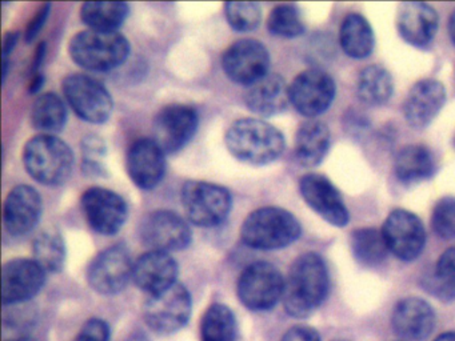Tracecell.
Segmentation results:
<instances>
[{"label": "cell", "mask_w": 455, "mask_h": 341, "mask_svg": "<svg viewBox=\"0 0 455 341\" xmlns=\"http://www.w3.org/2000/svg\"><path fill=\"white\" fill-rule=\"evenodd\" d=\"M329 288V271L322 256L303 253L292 263L284 280V309L290 316L308 317L326 300Z\"/></svg>", "instance_id": "cell-1"}, {"label": "cell", "mask_w": 455, "mask_h": 341, "mask_svg": "<svg viewBox=\"0 0 455 341\" xmlns=\"http://www.w3.org/2000/svg\"><path fill=\"white\" fill-rule=\"evenodd\" d=\"M228 152L239 162L267 165L283 154V133L260 119H239L228 127L225 138Z\"/></svg>", "instance_id": "cell-2"}, {"label": "cell", "mask_w": 455, "mask_h": 341, "mask_svg": "<svg viewBox=\"0 0 455 341\" xmlns=\"http://www.w3.org/2000/svg\"><path fill=\"white\" fill-rule=\"evenodd\" d=\"M302 234L299 220L279 207H262L244 218L241 239L252 250H273L289 247Z\"/></svg>", "instance_id": "cell-3"}, {"label": "cell", "mask_w": 455, "mask_h": 341, "mask_svg": "<svg viewBox=\"0 0 455 341\" xmlns=\"http://www.w3.org/2000/svg\"><path fill=\"white\" fill-rule=\"evenodd\" d=\"M23 164L28 175L44 186H62L74 170L70 146L55 135L39 133L26 143Z\"/></svg>", "instance_id": "cell-4"}, {"label": "cell", "mask_w": 455, "mask_h": 341, "mask_svg": "<svg viewBox=\"0 0 455 341\" xmlns=\"http://www.w3.org/2000/svg\"><path fill=\"white\" fill-rule=\"evenodd\" d=\"M68 53L74 63L89 71L116 68L130 55V42L119 32L84 29L71 37Z\"/></svg>", "instance_id": "cell-5"}, {"label": "cell", "mask_w": 455, "mask_h": 341, "mask_svg": "<svg viewBox=\"0 0 455 341\" xmlns=\"http://www.w3.org/2000/svg\"><path fill=\"white\" fill-rule=\"evenodd\" d=\"M180 200L188 221L204 228L220 226L233 207L230 191L209 181H188L180 191Z\"/></svg>", "instance_id": "cell-6"}, {"label": "cell", "mask_w": 455, "mask_h": 341, "mask_svg": "<svg viewBox=\"0 0 455 341\" xmlns=\"http://www.w3.org/2000/svg\"><path fill=\"white\" fill-rule=\"evenodd\" d=\"M284 279L275 266L257 261L243 269L236 284L239 300L250 311H268L283 296Z\"/></svg>", "instance_id": "cell-7"}, {"label": "cell", "mask_w": 455, "mask_h": 341, "mask_svg": "<svg viewBox=\"0 0 455 341\" xmlns=\"http://www.w3.org/2000/svg\"><path fill=\"white\" fill-rule=\"evenodd\" d=\"M68 106L84 122L102 124L113 114L114 101L108 88L89 75H68L62 83Z\"/></svg>", "instance_id": "cell-8"}, {"label": "cell", "mask_w": 455, "mask_h": 341, "mask_svg": "<svg viewBox=\"0 0 455 341\" xmlns=\"http://www.w3.org/2000/svg\"><path fill=\"white\" fill-rule=\"evenodd\" d=\"M193 301L185 285L175 282L161 292L148 295L143 314L151 329L162 335L177 332L188 324Z\"/></svg>", "instance_id": "cell-9"}, {"label": "cell", "mask_w": 455, "mask_h": 341, "mask_svg": "<svg viewBox=\"0 0 455 341\" xmlns=\"http://www.w3.org/2000/svg\"><path fill=\"white\" fill-rule=\"evenodd\" d=\"M199 115L188 104H170L156 115L153 125V140L164 154H177L185 148L198 131Z\"/></svg>", "instance_id": "cell-10"}, {"label": "cell", "mask_w": 455, "mask_h": 341, "mask_svg": "<svg viewBox=\"0 0 455 341\" xmlns=\"http://www.w3.org/2000/svg\"><path fill=\"white\" fill-rule=\"evenodd\" d=\"M84 218L97 234L111 236L118 234L129 216L126 200L103 186H92L81 197Z\"/></svg>", "instance_id": "cell-11"}, {"label": "cell", "mask_w": 455, "mask_h": 341, "mask_svg": "<svg viewBox=\"0 0 455 341\" xmlns=\"http://www.w3.org/2000/svg\"><path fill=\"white\" fill-rule=\"evenodd\" d=\"M140 236L150 250L169 253L188 248L193 239V232L188 221L177 212L158 210L143 218Z\"/></svg>", "instance_id": "cell-12"}, {"label": "cell", "mask_w": 455, "mask_h": 341, "mask_svg": "<svg viewBox=\"0 0 455 341\" xmlns=\"http://www.w3.org/2000/svg\"><path fill=\"white\" fill-rule=\"evenodd\" d=\"M132 269L134 264L132 263L127 248L116 244L106 248L92 258L87 268V282L95 292L116 295L132 279Z\"/></svg>", "instance_id": "cell-13"}, {"label": "cell", "mask_w": 455, "mask_h": 341, "mask_svg": "<svg viewBox=\"0 0 455 341\" xmlns=\"http://www.w3.org/2000/svg\"><path fill=\"white\" fill-rule=\"evenodd\" d=\"M290 103L300 115L315 117L326 112L334 101L337 85L327 72L318 68L300 72L290 84Z\"/></svg>", "instance_id": "cell-14"}, {"label": "cell", "mask_w": 455, "mask_h": 341, "mask_svg": "<svg viewBox=\"0 0 455 341\" xmlns=\"http://www.w3.org/2000/svg\"><path fill=\"white\" fill-rule=\"evenodd\" d=\"M270 53L255 39L234 42L223 52L222 68L226 76L236 84L251 85L268 74Z\"/></svg>", "instance_id": "cell-15"}, {"label": "cell", "mask_w": 455, "mask_h": 341, "mask_svg": "<svg viewBox=\"0 0 455 341\" xmlns=\"http://www.w3.org/2000/svg\"><path fill=\"white\" fill-rule=\"evenodd\" d=\"M383 236L388 250L403 261H412L422 253L426 232L422 220L407 210H394L383 223Z\"/></svg>", "instance_id": "cell-16"}, {"label": "cell", "mask_w": 455, "mask_h": 341, "mask_svg": "<svg viewBox=\"0 0 455 341\" xmlns=\"http://www.w3.org/2000/svg\"><path fill=\"white\" fill-rule=\"evenodd\" d=\"M299 191L306 204L334 226H347L350 212L343 202L342 194L326 176L306 173L299 180Z\"/></svg>", "instance_id": "cell-17"}, {"label": "cell", "mask_w": 455, "mask_h": 341, "mask_svg": "<svg viewBox=\"0 0 455 341\" xmlns=\"http://www.w3.org/2000/svg\"><path fill=\"white\" fill-rule=\"evenodd\" d=\"M47 272L34 258H14L2 271V296L4 305L25 303L38 295L46 282Z\"/></svg>", "instance_id": "cell-18"}, {"label": "cell", "mask_w": 455, "mask_h": 341, "mask_svg": "<svg viewBox=\"0 0 455 341\" xmlns=\"http://www.w3.org/2000/svg\"><path fill=\"white\" fill-rule=\"evenodd\" d=\"M126 167L130 178L138 188L151 191L164 180L166 154L153 139L140 138L130 146Z\"/></svg>", "instance_id": "cell-19"}, {"label": "cell", "mask_w": 455, "mask_h": 341, "mask_svg": "<svg viewBox=\"0 0 455 341\" xmlns=\"http://www.w3.org/2000/svg\"><path fill=\"white\" fill-rule=\"evenodd\" d=\"M42 210L44 202L36 188L26 184L14 186L4 200V228L12 236H25L41 220Z\"/></svg>", "instance_id": "cell-20"}, {"label": "cell", "mask_w": 455, "mask_h": 341, "mask_svg": "<svg viewBox=\"0 0 455 341\" xmlns=\"http://www.w3.org/2000/svg\"><path fill=\"white\" fill-rule=\"evenodd\" d=\"M446 103V88L439 80L423 79L415 83L403 103L407 124L415 130L428 127Z\"/></svg>", "instance_id": "cell-21"}, {"label": "cell", "mask_w": 455, "mask_h": 341, "mask_svg": "<svg viewBox=\"0 0 455 341\" xmlns=\"http://www.w3.org/2000/svg\"><path fill=\"white\" fill-rule=\"evenodd\" d=\"M178 264L170 253L148 250L134 263L132 279L148 295L161 292L177 282Z\"/></svg>", "instance_id": "cell-22"}, {"label": "cell", "mask_w": 455, "mask_h": 341, "mask_svg": "<svg viewBox=\"0 0 455 341\" xmlns=\"http://www.w3.org/2000/svg\"><path fill=\"white\" fill-rule=\"evenodd\" d=\"M391 324L396 335L404 340H425L435 327V313L422 298L406 297L394 308Z\"/></svg>", "instance_id": "cell-23"}, {"label": "cell", "mask_w": 455, "mask_h": 341, "mask_svg": "<svg viewBox=\"0 0 455 341\" xmlns=\"http://www.w3.org/2000/svg\"><path fill=\"white\" fill-rule=\"evenodd\" d=\"M396 24L404 42L417 48H426L435 37L439 18L436 11L426 3H404L399 10Z\"/></svg>", "instance_id": "cell-24"}, {"label": "cell", "mask_w": 455, "mask_h": 341, "mask_svg": "<svg viewBox=\"0 0 455 341\" xmlns=\"http://www.w3.org/2000/svg\"><path fill=\"white\" fill-rule=\"evenodd\" d=\"M289 88L281 75L267 74L247 87L244 104L259 116L282 114L290 103Z\"/></svg>", "instance_id": "cell-25"}, {"label": "cell", "mask_w": 455, "mask_h": 341, "mask_svg": "<svg viewBox=\"0 0 455 341\" xmlns=\"http://www.w3.org/2000/svg\"><path fill=\"white\" fill-rule=\"evenodd\" d=\"M330 130L321 120H307L295 135V159L302 167L314 168L321 164L330 148Z\"/></svg>", "instance_id": "cell-26"}, {"label": "cell", "mask_w": 455, "mask_h": 341, "mask_svg": "<svg viewBox=\"0 0 455 341\" xmlns=\"http://www.w3.org/2000/svg\"><path fill=\"white\" fill-rule=\"evenodd\" d=\"M394 172L402 184L411 186L427 180L435 172V159L427 147L409 144L396 152Z\"/></svg>", "instance_id": "cell-27"}, {"label": "cell", "mask_w": 455, "mask_h": 341, "mask_svg": "<svg viewBox=\"0 0 455 341\" xmlns=\"http://www.w3.org/2000/svg\"><path fill=\"white\" fill-rule=\"evenodd\" d=\"M339 43L346 55L353 59H364L371 55L374 50V31L364 16L348 13L340 24Z\"/></svg>", "instance_id": "cell-28"}, {"label": "cell", "mask_w": 455, "mask_h": 341, "mask_svg": "<svg viewBox=\"0 0 455 341\" xmlns=\"http://www.w3.org/2000/svg\"><path fill=\"white\" fill-rule=\"evenodd\" d=\"M31 124L47 135L60 132L68 122V108L60 96L54 92L39 95L30 112Z\"/></svg>", "instance_id": "cell-29"}, {"label": "cell", "mask_w": 455, "mask_h": 341, "mask_svg": "<svg viewBox=\"0 0 455 341\" xmlns=\"http://www.w3.org/2000/svg\"><path fill=\"white\" fill-rule=\"evenodd\" d=\"M129 11V4L124 2H87L82 4L81 19L89 29L118 32Z\"/></svg>", "instance_id": "cell-30"}, {"label": "cell", "mask_w": 455, "mask_h": 341, "mask_svg": "<svg viewBox=\"0 0 455 341\" xmlns=\"http://www.w3.org/2000/svg\"><path fill=\"white\" fill-rule=\"evenodd\" d=\"M356 92L362 103L367 106L378 107L387 103L394 92L390 72L377 64L362 69L356 83Z\"/></svg>", "instance_id": "cell-31"}, {"label": "cell", "mask_w": 455, "mask_h": 341, "mask_svg": "<svg viewBox=\"0 0 455 341\" xmlns=\"http://www.w3.org/2000/svg\"><path fill=\"white\" fill-rule=\"evenodd\" d=\"M354 258L364 266H377L387 258L388 247L382 231L377 228H359L351 234Z\"/></svg>", "instance_id": "cell-32"}, {"label": "cell", "mask_w": 455, "mask_h": 341, "mask_svg": "<svg viewBox=\"0 0 455 341\" xmlns=\"http://www.w3.org/2000/svg\"><path fill=\"white\" fill-rule=\"evenodd\" d=\"M34 260L49 274L62 271L66 263V244L62 234L55 229H44L33 242Z\"/></svg>", "instance_id": "cell-33"}, {"label": "cell", "mask_w": 455, "mask_h": 341, "mask_svg": "<svg viewBox=\"0 0 455 341\" xmlns=\"http://www.w3.org/2000/svg\"><path fill=\"white\" fill-rule=\"evenodd\" d=\"M202 341H235L236 320L233 311L223 304H212L204 314Z\"/></svg>", "instance_id": "cell-34"}, {"label": "cell", "mask_w": 455, "mask_h": 341, "mask_svg": "<svg viewBox=\"0 0 455 341\" xmlns=\"http://www.w3.org/2000/svg\"><path fill=\"white\" fill-rule=\"evenodd\" d=\"M426 289L439 300L455 298V247L449 248L439 256L433 274L426 282Z\"/></svg>", "instance_id": "cell-35"}, {"label": "cell", "mask_w": 455, "mask_h": 341, "mask_svg": "<svg viewBox=\"0 0 455 341\" xmlns=\"http://www.w3.org/2000/svg\"><path fill=\"white\" fill-rule=\"evenodd\" d=\"M267 28L275 36L292 39L305 32V23L295 5L281 4L274 7L268 15Z\"/></svg>", "instance_id": "cell-36"}, {"label": "cell", "mask_w": 455, "mask_h": 341, "mask_svg": "<svg viewBox=\"0 0 455 341\" xmlns=\"http://www.w3.org/2000/svg\"><path fill=\"white\" fill-rule=\"evenodd\" d=\"M225 15L231 28L239 32L254 31L262 20L259 4L252 2H228Z\"/></svg>", "instance_id": "cell-37"}, {"label": "cell", "mask_w": 455, "mask_h": 341, "mask_svg": "<svg viewBox=\"0 0 455 341\" xmlns=\"http://www.w3.org/2000/svg\"><path fill=\"white\" fill-rule=\"evenodd\" d=\"M431 226L441 239H455V197L444 196L434 205Z\"/></svg>", "instance_id": "cell-38"}, {"label": "cell", "mask_w": 455, "mask_h": 341, "mask_svg": "<svg viewBox=\"0 0 455 341\" xmlns=\"http://www.w3.org/2000/svg\"><path fill=\"white\" fill-rule=\"evenodd\" d=\"M82 163L89 164H103V157L108 154V146L100 136L92 135L84 136L81 143Z\"/></svg>", "instance_id": "cell-39"}, {"label": "cell", "mask_w": 455, "mask_h": 341, "mask_svg": "<svg viewBox=\"0 0 455 341\" xmlns=\"http://www.w3.org/2000/svg\"><path fill=\"white\" fill-rule=\"evenodd\" d=\"M110 340V327L102 319H90L84 322L73 341H108Z\"/></svg>", "instance_id": "cell-40"}, {"label": "cell", "mask_w": 455, "mask_h": 341, "mask_svg": "<svg viewBox=\"0 0 455 341\" xmlns=\"http://www.w3.org/2000/svg\"><path fill=\"white\" fill-rule=\"evenodd\" d=\"M50 11H52V4H50V3H44V4L39 8L38 12L34 15V18L31 19L30 23H28V28H26V42L31 43L38 36L39 32L44 28L47 19H49Z\"/></svg>", "instance_id": "cell-41"}, {"label": "cell", "mask_w": 455, "mask_h": 341, "mask_svg": "<svg viewBox=\"0 0 455 341\" xmlns=\"http://www.w3.org/2000/svg\"><path fill=\"white\" fill-rule=\"evenodd\" d=\"M281 341H321V336L307 325H295L284 333Z\"/></svg>", "instance_id": "cell-42"}, {"label": "cell", "mask_w": 455, "mask_h": 341, "mask_svg": "<svg viewBox=\"0 0 455 341\" xmlns=\"http://www.w3.org/2000/svg\"><path fill=\"white\" fill-rule=\"evenodd\" d=\"M20 39V34L18 31L9 32L4 37V61H9V56L12 55V51L17 47Z\"/></svg>", "instance_id": "cell-43"}, {"label": "cell", "mask_w": 455, "mask_h": 341, "mask_svg": "<svg viewBox=\"0 0 455 341\" xmlns=\"http://www.w3.org/2000/svg\"><path fill=\"white\" fill-rule=\"evenodd\" d=\"M47 44L46 42L39 43L36 47V53H34L33 64H31V75L39 74V68L44 64V58H46Z\"/></svg>", "instance_id": "cell-44"}, {"label": "cell", "mask_w": 455, "mask_h": 341, "mask_svg": "<svg viewBox=\"0 0 455 341\" xmlns=\"http://www.w3.org/2000/svg\"><path fill=\"white\" fill-rule=\"evenodd\" d=\"M44 75H42L41 72L36 75H33L31 76L30 84H28V92L36 93L42 90L44 84Z\"/></svg>", "instance_id": "cell-45"}, {"label": "cell", "mask_w": 455, "mask_h": 341, "mask_svg": "<svg viewBox=\"0 0 455 341\" xmlns=\"http://www.w3.org/2000/svg\"><path fill=\"white\" fill-rule=\"evenodd\" d=\"M449 34L450 37H451L452 44L455 45V11L449 19Z\"/></svg>", "instance_id": "cell-46"}, {"label": "cell", "mask_w": 455, "mask_h": 341, "mask_svg": "<svg viewBox=\"0 0 455 341\" xmlns=\"http://www.w3.org/2000/svg\"><path fill=\"white\" fill-rule=\"evenodd\" d=\"M434 341H455V332L442 333Z\"/></svg>", "instance_id": "cell-47"}, {"label": "cell", "mask_w": 455, "mask_h": 341, "mask_svg": "<svg viewBox=\"0 0 455 341\" xmlns=\"http://www.w3.org/2000/svg\"><path fill=\"white\" fill-rule=\"evenodd\" d=\"M7 341H34L31 337H26V336H20V337L12 338V340Z\"/></svg>", "instance_id": "cell-48"}, {"label": "cell", "mask_w": 455, "mask_h": 341, "mask_svg": "<svg viewBox=\"0 0 455 341\" xmlns=\"http://www.w3.org/2000/svg\"><path fill=\"white\" fill-rule=\"evenodd\" d=\"M334 341H347V340H334Z\"/></svg>", "instance_id": "cell-49"}, {"label": "cell", "mask_w": 455, "mask_h": 341, "mask_svg": "<svg viewBox=\"0 0 455 341\" xmlns=\"http://www.w3.org/2000/svg\"><path fill=\"white\" fill-rule=\"evenodd\" d=\"M454 144H455V138H454Z\"/></svg>", "instance_id": "cell-50"}]
</instances>
